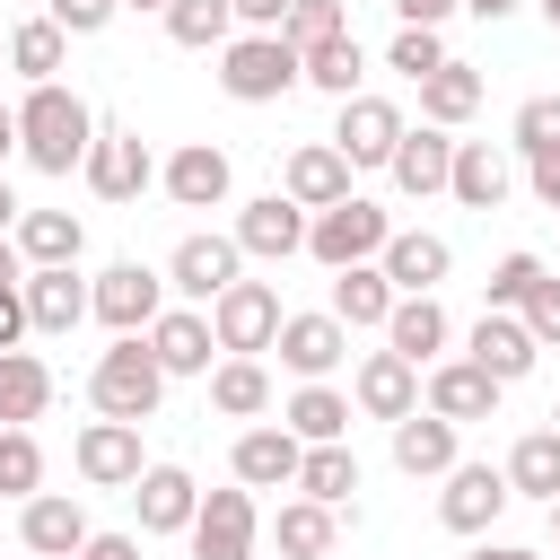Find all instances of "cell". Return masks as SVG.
Returning <instances> with one entry per match:
<instances>
[{"label":"cell","mask_w":560,"mask_h":560,"mask_svg":"<svg viewBox=\"0 0 560 560\" xmlns=\"http://www.w3.org/2000/svg\"><path fill=\"white\" fill-rule=\"evenodd\" d=\"M88 140H96L88 96H79V88H61V79H35V88H26V105H18V158H26L35 175H70V166L88 158Z\"/></svg>","instance_id":"obj_1"},{"label":"cell","mask_w":560,"mask_h":560,"mask_svg":"<svg viewBox=\"0 0 560 560\" xmlns=\"http://www.w3.org/2000/svg\"><path fill=\"white\" fill-rule=\"evenodd\" d=\"M158 394H166V368L149 359V341L114 332V350H96V368H88V402L105 420H158Z\"/></svg>","instance_id":"obj_2"},{"label":"cell","mask_w":560,"mask_h":560,"mask_svg":"<svg viewBox=\"0 0 560 560\" xmlns=\"http://www.w3.org/2000/svg\"><path fill=\"white\" fill-rule=\"evenodd\" d=\"M385 236H394V219H385L368 192H341V201L306 210V254H315L324 271H341V262H376Z\"/></svg>","instance_id":"obj_3"},{"label":"cell","mask_w":560,"mask_h":560,"mask_svg":"<svg viewBox=\"0 0 560 560\" xmlns=\"http://www.w3.org/2000/svg\"><path fill=\"white\" fill-rule=\"evenodd\" d=\"M219 88L236 105H280L298 88V44L289 35H228L219 44Z\"/></svg>","instance_id":"obj_4"},{"label":"cell","mask_w":560,"mask_h":560,"mask_svg":"<svg viewBox=\"0 0 560 560\" xmlns=\"http://www.w3.org/2000/svg\"><path fill=\"white\" fill-rule=\"evenodd\" d=\"M184 542H192V560H254V542H262V508H254V490H245V481L201 490Z\"/></svg>","instance_id":"obj_5"},{"label":"cell","mask_w":560,"mask_h":560,"mask_svg":"<svg viewBox=\"0 0 560 560\" xmlns=\"http://www.w3.org/2000/svg\"><path fill=\"white\" fill-rule=\"evenodd\" d=\"M79 175H88V192H96V201H140V192L158 184V158H149V140H140L131 122H96V140H88Z\"/></svg>","instance_id":"obj_6"},{"label":"cell","mask_w":560,"mask_h":560,"mask_svg":"<svg viewBox=\"0 0 560 560\" xmlns=\"http://www.w3.org/2000/svg\"><path fill=\"white\" fill-rule=\"evenodd\" d=\"M158 306H166V271H149V262H105L88 280V315L105 332H149Z\"/></svg>","instance_id":"obj_7"},{"label":"cell","mask_w":560,"mask_h":560,"mask_svg":"<svg viewBox=\"0 0 560 560\" xmlns=\"http://www.w3.org/2000/svg\"><path fill=\"white\" fill-rule=\"evenodd\" d=\"M210 332H219V350H245V359H262V350H271V332H280V289L236 271V280L210 298Z\"/></svg>","instance_id":"obj_8"},{"label":"cell","mask_w":560,"mask_h":560,"mask_svg":"<svg viewBox=\"0 0 560 560\" xmlns=\"http://www.w3.org/2000/svg\"><path fill=\"white\" fill-rule=\"evenodd\" d=\"M438 481H446V490H438V525H446V534H490V525L508 516V499H516L499 464H464V455H455Z\"/></svg>","instance_id":"obj_9"},{"label":"cell","mask_w":560,"mask_h":560,"mask_svg":"<svg viewBox=\"0 0 560 560\" xmlns=\"http://www.w3.org/2000/svg\"><path fill=\"white\" fill-rule=\"evenodd\" d=\"M70 464H79L88 490H131L140 464H149V455H140V420H105V411H96V420L70 438Z\"/></svg>","instance_id":"obj_10"},{"label":"cell","mask_w":560,"mask_h":560,"mask_svg":"<svg viewBox=\"0 0 560 560\" xmlns=\"http://www.w3.org/2000/svg\"><path fill=\"white\" fill-rule=\"evenodd\" d=\"M236 271H245V254H236V236H219V228H192V236L166 254V289H175L184 306H210Z\"/></svg>","instance_id":"obj_11"},{"label":"cell","mask_w":560,"mask_h":560,"mask_svg":"<svg viewBox=\"0 0 560 560\" xmlns=\"http://www.w3.org/2000/svg\"><path fill=\"white\" fill-rule=\"evenodd\" d=\"M271 350H280V368L306 385V376H332V368L350 359V324H341L332 306H315V315H280Z\"/></svg>","instance_id":"obj_12"},{"label":"cell","mask_w":560,"mask_h":560,"mask_svg":"<svg viewBox=\"0 0 560 560\" xmlns=\"http://www.w3.org/2000/svg\"><path fill=\"white\" fill-rule=\"evenodd\" d=\"M394 140H402V105H394V96H368V88H359V96H341L332 149L350 158V175H359V166H385V158H394Z\"/></svg>","instance_id":"obj_13"},{"label":"cell","mask_w":560,"mask_h":560,"mask_svg":"<svg viewBox=\"0 0 560 560\" xmlns=\"http://www.w3.org/2000/svg\"><path fill=\"white\" fill-rule=\"evenodd\" d=\"M228 236H236V254H254V262H289V254H306V210H298L289 192H254Z\"/></svg>","instance_id":"obj_14"},{"label":"cell","mask_w":560,"mask_h":560,"mask_svg":"<svg viewBox=\"0 0 560 560\" xmlns=\"http://www.w3.org/2000/svg\"><path fill=\"white\" fill-rule=\"evenodd\" d=\"M18 298H26V332H79V324H88V280H79V262H26Z\"/></svg>","instance_id":"obj_15"},{"label":"cell","mask_w":560,"mask_h":560,"mask_svg":"<svg viewBox=\"0 0 560 560\" xmlns=\"http://www.w3.org/2000/svg\"><path fill=\"white\" fill-rule=\"evenodd\" d=\"M140 341H149V359H158L166 376H210V359H219L210 306H158V324H149Z\"/></svg>","instance_id":"obj_16"},{"label":"cell","mask_w":560,"mask_h":560,"mask_svg":"<svg viewBox=\"0 0 560 560\" xmlns=\"http://www.w3.org/2000/svg\"><path fill=\"white\" fill-rule=\"evenodd\" d=\"M464 359H472L481 376H499V385H516V376H534V359H542V341L525 332V315H508V306H481V324L464 332Z\"/></svg>","instance_id":"obj_17"},{"label":"cell","mask_w":560,"mask_h":560,"mask_svg":"<svg viewBox=\"0 0 560 560\" xmlns=\"http://www.w3.org/2000/svg\"><path fill=\"white\" fill-rule=\"evenodd\" d=\"M499 394H508V385L481 376L472 359H429V368H420V402H429L438 420H455V429H464V420H490Z\"/></svg>","instance_id":"obj_18"},{"label":"cell","mask_w":560,"mask_h":560,"mask_svg":"<svg viewBox=\"0 0 560 560\" xmlns=\"http://www.w3.org/2000/svg\"><path fill=\"white\" fill-rule=\"evenodd\" d=\"M158 184H166V201H175V210H219V201H228V184H236V166H228V149H219V140H184V149L158 166Z\"/></svg>","instance_id":"obj_19"},{"label":"cell","mask_w":560,"mask_h":560,"mask_svg":"<svg viewBox=\"0 0 560 560\" xmlns=\"http://www.w3.org/2000/svg\"><path fill=\"white\" fill-rule=\"evenodd\" d=\"M88 534H96V525H88V508H79L70 490H35V499H18V542H26L35 560H70Z\"/></svg>","instance_id":"obj_20"},{"label":"cell","mask_w":560,"mask_h":560,"mask_svg":"<svg viewBox=\"0 0 560 560\" xmlns=\"http://www.w3.org/2000/svg\"><path fill=\"white\" fill-rule=\"evenodd\" d=\"M446 166H455V131H438V122H402V140H394V158H385V175H394V192L402 201H429V192H446Z\"/></svg>","instance_id":"obj_21"},{"label":"cell","mask_w":560,"mask_h":560,"mask_svg":"<svg viewBox=\"0 0 560 560\" xmlns=\"http://www.w3.org/2000/svg\"><path fill=\"white\" fill-rule=\"evenodd\" d=\"M446 192H455L464 210H508V192H516V158H508L499 140H455Z\"/></svg>","instance_id":"obj_22"},{"label":"cell","mask_w":560,"mask_h":560,"mask_svg":"<svg viewBox=\"0 0 560 560\" xmlns=\"http://www.w3.org/2000/svg\"><path fill=\"white\" fill-rule=\"evenodd\" d=\"M350 411H368V420H402V411H420V368H411L402 350H368L359 376H350Z\"/></svg>","instance_id":"obj_23"},{"label":"cell","mask_w":560,"mask_h":560,"mask_svg":"<svg viewBox=\"0 0 560 560\" xmlns=\"http://www.w3.org/2000/svg\"><path fill=\"white\" fill-rule=\"evenodd\" d=\"M298 438L280 429V420H254V429H236V446H228V472L245 481V490H289L298 481Z\"/></svg>","instance_id":"obj_24"},{"label":"cell","mask_w":560,"mask_h":560,"mask_svg":"<svg viewBox=\"0 0 560 560\" xmlns=\"http://www.w3.org/2000/svg\"><path fill=\"white\" fill-rule=\"evenodd\" d=\"M131 508H140V534H184L192 508H201V481H192L184 464H140Z\"/></svg>","instance_id":"obj_25"},{"label":"cell","mask_w":560,"mask_h":560,"mask_svg":"<svg viewBox=\"0 0 560 560\" xmlns=\"http://www.w3.org/2000/svg\"><path fill=\"white\" fill-rule=\"evenodd\" d=\"M446 341H455V324H446L438 289H411V298H394V315H385V350H402L411 368H429V359H446Z\"/></svg>","instance_id":"obj_26"},{"label":"cell","mask_w":560,"mask_h":560,"mask_svg":"<svg viewBox=\"0 0 560 560\" xmlns=\"http://www.w3.org/2000/svg\"><path fill=\"white\" fill-rule=\"evenodd\" d=\"M280 192H289L298 210H324V201H341V192H350V158H341L332 140H298V149H289V166H280Z\"/></svg>","instance_id":"obj_27"},{"label":"cell","mask_w":560,"mask_h":560,"mask_svg":"<svg viewBox=\"0 0 560 560\" xmlns=\"http://www.w3.org/2000/svg\"><path fill=\"white\" fill-rule=\"evenodd\" d=\"M376 271L411 298V289H438V280L455 271V245H446V236H429V228H394V236H385V254H376Z\"/></svg>","instance_id":"obj_28"},{"label":"cell","mask_w":560,"mask_h":560,"mask_svg":"<svg viewBox=\"0 0 560 560\" xmlns=\"http://www.w3.org/2000/svg\"><path fill=\"white\" fill-rule=\"evenodd\" d=\"M280 429H289L298 446H332V438H350V394H341L332 376H306V385L280 402Z\"/></svg>","instance_id":"obj_29"},{"label":"cell","mask_w":560,"mask_h":560,"mask_svg":"<svg viewBox=\"0 0 560 560\" xmlns=\"http://www.w3.org/2000/svg\"><path fill=\"white\" fill-rule=\"evenodd\" d=\"M385 429H394V464H402L411 481H438V472L455 464V438H464V429H455V420H438L429 402H420V411H402V420H385Z\"/></svg>","instance_id":"obj_30"},{"label":"cell","mask_w":560,"mask_h":560,"mask_svg":"<svg viewBox=\"0 0 560 560\" xmlns=\"http://www.w3.org/2000/svg\"><path fill=\"white\" fill-rule=\"evenodd\" d=\"M210 411L219 420H262L271 411V368L245 359V350H219L210 359Z\"/></svg>","instance_id":"obj_31"},{"label":"cell","mask_w":560,"mask_h":560,"mask_svg":"<svg viewBox=\"0 0 560 560\" xmlns=\"http://www.w3.org/2000/svg\"><path fill=\"white\" fill-rule=\"evenodd\" d=\"M394 298H402V289H394L376 262H341V271H332V315H341L350 332H385Z\"/></svg>","instance_id":"obj_32"},{"label":"cell","mask_w":560,"mask_h":560,"mask_svg":"<svg viewBox=\"0 0 560 560\" xmlns=\"http://www.w3.org/2000/svg\"><path fill=\"white\" fill-rule=\"evenodd\" d=\"M341 542V508H324V499H280V516H271V551L280 560H324Z\"/></svg>","instance_id":"obj_33"},{"label":"cell","mask_w":560,"mask_h":560,"mask_svg":"<svg viewBox=\"0 0 560 560\" xmlns=\"http://www.w3.org/2000/svg\"><path fill=\"white\" fill-rule=\"evenodd\" d=\"M481 114V70L472 61H438L429 79H420V122H438V131H455V122H472Z\"/></svg>","instance_id":"obj_34"},{"label":"cell","mask_w":560,"mask_h":560,"mask_svg":"<svg viewBox=\"0 0 560 560\" xmlns=\"http://www.w3.org/2000/svg\"><path fill=\"white\" fill-rule=\"evenodd\" d=\"M499 472H508L516 499H542V508H551V499H560V429H525Z\"/></svg>","instance_id":"obj_35"},{"label":"cell","mask_w":560,"mask_h":560,"mask_svg":"<svg viewBox=\"0 0 560 560\" xmlns=\"http://www.w3.org/2000/svg\"><path fill=\"white\" fill-rule=\"evenodd\" d=\"M298 79H306V88H324L332 105H341V96H359V79H368L359 35H324V44H306V52H298Z\"/></svg>","instance_id":"obj_36"},{"label":"cell","mask_w":560,"mask_h":560,"mask_svg":"<svg viewBox=\"0 0 560 560\" xmlns=\"http://www.w3.org/2000/svg\"><path fill=\"white\" fill-rule=\"evenodd\" d=\"M44 402H52V368L35 350H0V420L26 429V420H44Z\"/></svg>","instance_id":"obj_37"},{"label":"cell","mask_w":560,"mask_h":560,"mask_svg":"<svg viewBox=\"0 0 560 560\" xmlns=\"http://www.w3.org/2000/svg\"><path fill=\"white\" fill-rule=\"evenodd\" d=\"M9 245H18L26 262H79V245H88V228H79L70 210H18V228H9Z\"/></svg>","instance_id":"obj_38"},{"label":"cell","mask_w":560,"mask_h":560,"mask_svg":"<svg viewBox=\"0 0 560 560\" xmlns=\"http://www.w3.org/2000/svg\"><path fill=\"white\" fill-rule=\"evenodd\" d=\"M289 490H298V499H324V508H341V499L359 490V455H350V438H332V446H306Z\"/></svg>","instance_id":"obj_39"},{"label":"cell","mask_w":560,"mask_h":560,"mask_svg":"<svg viewBox=\"0 0 560 560\" xmlns=\"http://www.w3.org/2000/svg\"><path fill=\"white\" fill-rule=\"evenodd\" d=\"M61 61H70V35L52 26V18H26L18 35H9V70L35 88V79H61Z\"/></svg>","instance_id":"obj_40"},{"label":"cell","mask_w":560,"mask_h":560,"mask_svg":"<svg viewBox=\"0 0 560 560\" xmlns=\"http://www.w3.org/2000/svg\"><path fill=\"white\" fill-rule=\"evenodd\" d=\"M166 35H175L184 52H219V44L236 35V9H228V0H166Z\"/></svg>","instance_id":"obj_41"},{"label":"cell","mask_w":560,"mask_h":560,"mask_svg":"<svg viewBox=\"0 0 560 560\" xmlns=\"http://www.w3.org/2000/svg\"><path fill=\"white\" fill-rule=\"evenodd\" d=\"M35 490H44V446H35V429L0 420V499H35Z\"/></svg>","instance_id":"obj_42"},{"label":"cell","mask_w":560,"mask_h":560,"mask_svg":"<svg viewBox=\"0 0 560 560\" xmlns=\"http://www.w3.org/2000/svg\"><path fill=\"white\" fill-rule=\"evenodd\" d=\"M438 61H446V35H438V26H394V44H385V70H402V79L420 88Z\"/></svg>","instance_id":"obj_43"},{"label":"cell","mask_w":560,"mask_h":560,"mask_svg":"<svg viewBox=\"0 0 560 560\" xmlns=\"http://www.w3.org/2000/svg\"><path fill=\"white\" fill-rule=\"evenodd\" d=\"M508 149L534 158V149H560V96H525L516 122H508Z\"/></svg>","instance_id":"obj_44"},{"label":"cell","mask_w":560,"mask_h":560,"mask_svg":"<svg viewBox=\"0 0 560 560\" xmlns=\"http://www.w3.org/2000/svg\"><path fill=\"white\" fill-rule=\"evenodd\" d=\"M542 271H551V262L516 245V254H499V262H490V280H481V289H490V306H508V315H516V298H525V289H534Z\"/></svg>","instance_id":"obj_45"},{"label":"cell","mask_w":560,"mask_h":560,"mask_svg":"<svg viewBox=\"0 0 560 560\" xmlns=\"http://www.w3.org/2000/svg\"><path fill=\"white\" fill-rule=\"evenodd\" d=\"M280 35H289V44L306 52V44H324V35H350V18H341V0H289Z\"/></svg>","instance_id":"obj_46"},{"label":"cell","mask_w":560,"mask_h":560,"mask_svg":"<svg viewBox=\"0 0 560 560\" xmlns=\"http://www.w3.org/2000/svg\"><path fill=\"white\" fill-rule=\"evenodd\" d=\"M516 315H525V332H534L542 350H560V271H542V280L516 298Z\"/></svg>","instance_id":"obj_47"},{"label":"cell","mask_w":560,"mask_h":560,"mask_svg":"<svg viewBox=\"0 0 560 560\" xmlns=\"http://www.w3.org/2000/svg\"><path fill=\"white\" fill-rule=\"evenodd\" d=\"M114 9H122V0H44V18H52L61 35H96V26H114Z\"/></svg>","instance_id":"obj_48"},{"label":"cell","mask_w":560,"mask_h":560,"mask_svg":"<svg viewBox=\"0 0 560 560\" xmlns=\"http://www.w3.org/2000/svg\"><path fill=\"white\" fill-rule=\"evenodd\" d=\"M228 9H236L245 35H280V18H289V0H228Z\"/></svg>","instance_id":"obj_49"},{"label":"cell","mask_w":560,"mask_h":560,"mask_svg":"<svg viewBox=\"0 0 560 560\" xmlns=\"http://www.w3.org/2000/svg\"><path fill=\"white\" fill-rule=\"evenodd\" d=\"M70 560H140V534H88Z\"/></svg>","instance_id":"obj_50"},{"label":"cell","mask_w":560,"mask_h":560,"mask_svg":"<svg viewBox=\"0 0 560 560\" xmlns=\"http://www.w3.org/2000/svg\"><path fill=\"white\" fill-rule=\"evenodd\" d=\"M18 341H26V298L0 289V350H18Z\"/></svg>","instance_id":"obj_51"},{"label":"cell","mask_w":560,"mask_h":560,"mask_svg":"<svg viewBox=\"0 0 560 560\" xmlns=\"http://www.w3.org/2000/svg\"><path fill=\"white\" fill-rule=\"evenodd\" d=\"M394 18H402V26H446L455 0H394Z\"/></svg>","instance_id":"obj_52"},{"label":"cell","mask_w":560,"mask_h":560,"mask_svg":"<svg viewBox=\"0 0 560 560\" xmlns=\"http://www.w3.org/2000/svg\"><path fill=\"white\" fill-rule=\"evenodd\" d=\"M464 560H542V551H525V542H490V534H472V551Z\"/></svg>","instance_id":"obj_53"},{"label":"cell","mask_w":560,"mask_h":560,"mask_svg":"<svg viewBox=\"0 0 560 560\" xmlns=\"http://www.w3.org/2000/svg\"><path fill=\"white\" fill-rule=\"evenodd\" d=\"M18 280H26V254H18L9 236H0V289H18Z\"/></svg>","instance_id":"obj_54"},{"label":"cell","mask_w":560,"mask_h":560,"mask_svg":"<svg viewBox=\"0 0 560 560\" xmlns=\"http://www.w3.org/2000/svg\"><path fill=\"white\" fill-rule=\"evenodd\" d=\"M455 9H472V18H490V26H499V18H516L525 0H455Z\"/></svg>","instance_id":"obj_55"},{"label":"cell","mask_w":560,"mask_h":560,"mask_svg":"<svg viewBox=\"0 0 560 560\" xmlns=\"http://www.w3.org/2000/svg\"><path fill=\"white\" fill-rule=\"evenodd\" d=\"M18 158V105H0V166Z\"/></svg>","instance_id":"obj_56"},{"label":"cell","mask_w":560,"mask_h":560,"mask_svg":"<svg viewBox=\"0 0 560 560\" xmlns=\"http://www.w3.org/2000/svg\"><path fill=\"white\" fill-rule=\"evenodd\" d=\"M18 210H26V201H18V192H9V175H0V236L18 228Z\"/></svg>","instance_id":"obj_57"},{"label":"cell","mask_w":560,"mask_h":560,"mask_svg":"<svg viewBox=\"0 0 560 560\" xmlns=\"http://www.w3.org/2000/svg\"><path fill=\"white\" fill-rule=\"evenodd\" d=\"M534 9H542V26H551V35H560V0H534Z\"/></svg>","instance_id":"obj_58"},{"label":"cell","mask_w":560,"mask_h":560,"mask_svg":"<svg viewBox=\"0 0 560 560\" xmlns=\"http://www.w3.org/2000/svg\"><path fill=\"white\" fill-rule=\"evenodd\" d=\"M122 9H149V18H166V0H122Z\"/></svg>","instance_id":"obj_59"},{"label":"cell","mask_w":560,"mask_h":560,"mask_svg":"<svg viewBox=\"0 0 560 560\" xmlns=\"http://www.w3.org/2000/svg\"><path fill=\"white\" fill-rule=\"evenodd\" d=\"M551 542H560V499H551Z\"/></svg>","instance_id":"obj_60"},{"label":"cell","mask_w":560,"mask_h":560,"mask_svg":"<svg viewBox=\"0 0 560 560\" xmlns=\"http://www.w3.org/2000/svg\"><path fill=\"white\" fill-rule=\"evenodd\" d=\"M542 210H560V184H551V201H542Z\"/></svg>","instance_id":"obj_61"},{"label":"cell","mask_w":560,"mask_h":560,"mask_svg":"<svg viewBox=\"0 0 560 560\" xmlns=\"http://www.w3.org/2000/svg\"><path fill=\"white\" fill-rule=\"evenodd\" d=\"M551 429H560V402H551Z\"/></svg>","instance_id":"obj_62"},{"label":"cell","mask_w":560,"mask_h":560,"mask_svg":"<svg viewBox=\"0 0 560 560\" xmlns=\"http://www.w3.org/2000/svg\"><path fill=\"white\" fill-rule=\"evenodd\" d=\"M0 70H9V44H0Z\"/></svg>","instance_id":"obj_63"}]
</instances>
